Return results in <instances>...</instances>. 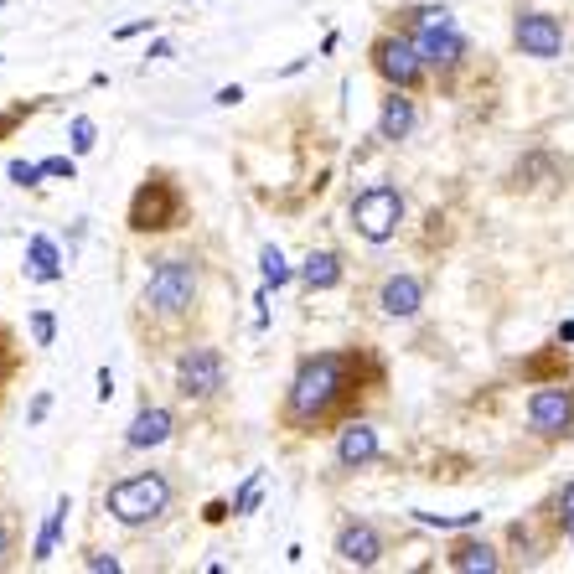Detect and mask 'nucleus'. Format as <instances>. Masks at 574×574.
I'll list each match as a JSON object with an SVG mask.
<instances>
[{"mask_svg":"<svg viewBox=\"0 0 574 574\" xmlns=\"http://www.w3.org/2000/svg\"><path fill=\"white\" fill-rule=\"evenodd\" d=\"M362 399V357L357 352H316L300 357V368L285 388L280 425L290 435H321L337 419H352Z\"/></svg>","mask_w":574,"mask_h":574,"instance_id":"f257e3e1","label":"nucleus"},{"mask_svg":"<svg viewBox=\"0 0 574 574\" xmlns=\"http://www.w3.org/2000/svg\"><path fill=\"white\" fill-rule=\"evenodd\" d=\"M171 507H176V481L166 471H156V466L119 476L114 487L104 492V512H109L119 528H130V533L161 528L171 518Z\"/></svg>","mask_w":574,"mask_h":574,"instance_id":"f03ea898","label":"nucleus"},{"mask_svg":"<svg viewBox=\"0 0 574 574\" xmlns=\"http://www.w3.org/2000/svg\"><path fill=\"white\" fill-rule=\"evenodd\" d=\"M140 306L161 326H181L202 306V259L197 254H161L156 269H150V280H145Z\"/></svg>","mask_w":574,"mask_h":574,"instance_id":"7ed1b4c3","label":"nucleus"},{"mask_svg":"<svg viewBox=\"0 0 574 574\" xmlns=\"http://www.w3.org/2000/svg\"><path fill=\"white\" fill-rule=\"evenodd\" d=\"M404 32L419 42V57H425V68H430L435 78H450V73L466 63V52H471L461 21L450 16L445 6H419V11H409Z\"/></svg>","mask_w":574,"mask_h":574,"instance_id":"20e7f679","label":"nucleus"},{"mask_svg":"<svg viewBox=\"0 0 574 574\" xmlns=\"http://www.w3.org/2000/svg\"><path fill=\"white\" fill-rule=\"evenodd\" d=\"M352 218V233L368 238V244H388V238H399L404 228V192L394 181H373V187H362L347 207Z\"/></svg>","mask_w":574,"mask_h":574,"instance_id":"39448f33","label":"nucleus"},{"mask_svg":"<svg viewBox=\"0 0 574 574\" xmlns=\"http://www.w3.org/2000/svg\"><path fill=\"white\" fill-rule=\"evenodd\" d=\"M223 388H228V362L218 347H207V342L181 347V357H176V394L181 399L213 404V399H223Z\"/></svg>","mask_w":574,"mask_h":574,"instance_id":"423d86ee","label":"nucleus"},{"mask_svg":"<svg viewBox=\"0 0 574 574\" xmlns=\"http://www.w3.org/2000/svg\"><path fill=\"white\" fill-rule=\"evenodd\" d=\"M181 213H187V202H181V187L171 176H145V187L135 192L130 202V233H166L181 223Z\"/></svg>","mask_w":574,"mask_h":574,"instance_id":"0eeeda50","label":"nucleus"},{"mask_svg":"<svg viewBox=\"0 0 574 574\" xmlns=\"http://www.w3.org/2000/svg\"><path fill=\"white\" fill-rule=\"evenodd\" d=\"M373 73L388 83V88H419V78H425V57H419V42L409 32H383L373 42Z\"/></svg>","mask_w":574,"mask_h":574,"instance_id":"6e6552de","label":"nucleus"},{"mask_svg":"<svg viewBox=\"0 0 574 574\" xmlns=\"http://www.w3.org/2000/svg\"><path fill=\"white\" fill-rule=\"evenodd\" d=\"M528 430L538 440H569L574 435V388L569 383H538L528 394Z\"/></svg>","mask_w":574,"mask_h":574,"instance_id":"1a4fd4ad","label":"nucleus"},{"mask_svg":"<svg viewBox=\"0 0 574 574\" xmlns=\"http://www.w3.org/2000/svg\"><path fill=\"white\" fill-rule=\"evenodd\" d=\"M512 47L523 57H538V63H554L564 52V21L549 11H518L512 16Z\"/></svg>","mask_w":574,"mask_h":574,"instance_id":"9d476101","label":"nucleus"},{"mask_svg":"<svg viewBox=\"0 0 574 574\" xmlns=\"http://www.w3.org/2000/svg\"><path fill=\"white\" fill-rule=\"evenodd\" d=\"M331 554H337V564H347V569H373V564H383L388 543L368 518H347L337 528V538H331Z\"/></svg>","mask_w":574,"mask_h":574,"instance_id":"9b49d317","label":"nucleus"},{"mask_svg":"<svg viewBox=\"0 0 574 574\" xmlns=\"http://www.w3.org/2000/svg\"><path fill=\"white\" fill-rule=\"evenodd\" d=\"M378 430L368 425V419H342V430H337V445H331V466H337L342 476H352V471H362V466H373L378 461Z\"/></svg>","mask_w":574,"mask_h":574,"instance_id":"f8f14e48","label":"nucleus"},{"mask_svg":"<svg viewBox=\"0 0 574 574\" xmlns=\"http://www.w3.org/2000/svg\"><path fill=\"white\" fill-rule=\"evenodd\" d=\"M171 435H176V414H171L166 404H140L135 419L125 425V445H130V450H156V445H166Z\"/></svg>","mask_w":574,"mask_h":574,"instance_id":"ddd939ff","label":"nucleus"},{"mask_svg":"<svg viewBox=\"0 0 574 574\" xmlns=\"http://www.w3.org/2000/svg\"><path fill=\"white\" fill-rule=\"evenodd\" d=\"M414 125H419V109L409 99V88H388L383 104H378V140L383 145H399V140L414 135Z\"/></svg>","mask_w":574,"mask_h":574,"instance_id":"4468645a","label":"nucleus"},{"mask_svg":"<svg viewBox=\"0 0 574 574\" xmlns=\"http://www.w3.org/2000/svg\"><path fill=\"white\" fill-rule=\"evenodd\" d=\"M21 275H26V285H57V280H68L63 249H57L47 233H32V238H26V264H21Z\"/></svg>","mask_w":574,"mask_h":574,"instance_id":"2eb2a0df","label":"nucleus"},{"mask_svg":"<svg viewBox=\"0 0 574 574\" xmlns=\"http://www.w3.org/2000/svg\"><path fill=\"white\" fill-rule=\"evenodd\" d=\"M419 306H425V280L419 275H388L378 290V311L394 316V321H414Z\"/></svg>","mask_w":574,"mask_h":574,"instance_id":"dca6fc26","label":"nucleus"},{"mask_svg":"<svg viewBox=\"0 0 574 574\" xmlns=\"http://www.w3.org/2000/svg\"><path fill=\"white\" fill-rule=\"evenodd\" d=\"M456 574H497L502 569V554L492 549L487 538H456L450 543V559H445Z\"/></svg>","mask_w":574,"mask_h":574,"instance_id":"f3484780","label":"nucleus"},{"mask_svg":"<svg viewBox=\"0 0 574 574\" xmlns=\"http://www.w3.org/2000/svg\"><path fill=\"white\" fill-rule=\"evenodd\" d=\"M342 275H347V264H342V254H337V249H311V254H306V264H300V285H306L311 295L337 290V285H342Z\"/></svg>","mask_w":574,"mask_h":574,"instance_id":"a211bd4d","label":"nucleus"},{"mask_svg":"<svg viewBox=\"0 0 574 574\" xmlns=\"http://www.w3.org/2000/svg\"><path fill=\"white\" fill-rule=\"evenodd\" d=\"M68 512H73V497H57V502H52L47 523H42V533H37V543H32V564H47V559L57 554V538H63V528H68Z\"/></svg>","mask_w":574,"mask_h":574,"instance_id":"6ab92c4d","label":"nucleus"},{"mask_svg":"<svg viewBox=\"0 0 574 574\" xmlns=\"http://www.w3.org/2000/svg\"><path fill=\"white\" fill-rule=\"evenodd\" d=\"M259 275H264V285H269V290H285V285H290L295 269L285 264L280 244H264V249H259Z\"/></svg>","mask_w":574,"mask_h":574,"instance_id":"aec40b11","label":"nucleus"},{"mask_svg":"<svg viewBox=\"0 0 574 574\" xmlns=\"http://www.w3.org/2000/svg\"><path fill=\"white\" fill-rule=\"evenodd\" d=\"M487 512H456V518H440V512H414V523L425 528H445V533H466V528H481Z\"/></svg>","mask_w":574,"mask_h":574,"instance_id":"412c9836","label":"nucleus"},{"mask_svg":"<svg viewBox=\"0 0 574 574\" xmlns=\"http://www.w3.org/2000/svg\"><path fill=\"white\" fill-rule=\"evenodd\" d=\"M259 492H264V471H249L244 487L233 492V518H249V512L259 507Z\"/></svg>","mask_w":574,"mask_h":574,"instance_id":"4be33fe9","label":"nucleus"},{"mask_svg":"<svg viewBox=\"0 0 574 574\" xmlns=\"http://www.w3.org/2000/svg\"><path fill=\"white\" fill-rule=\"evenodd\" d=\"M26 331H32V347H52L57 342V316L47 306H37L32 316H26Z\"/></svg>","mask_w":574,"mask_h":574,"instance_id":"5701e85b","label":"nucleus"},{"mask_svg":"<svg viewBox=\"0 0 574 574\" xmlns=\"http://www.w3.org/2000/svg\"><path fill=\"white\" fill-rule=\"evenodd\" d=\"M94 135H99V130H94V119H88V114H73V125H68V140H73V156H88V150L99 145Z\"/></svg>","mask_w":574,"mask_h":574,"instance_id":"b1692460","label":"nucleus"},{"mask_svg":"<svg viewBox=\"0 0 574 574\" xmlns=\"http://www.w3.org/2000/svg\"><path fill=\"white\" fill-rule=\"evenodd\" d=\"M6 176L16 181V187H42V176H47V171H42V161H11Z\"/></svg>","mask_w":574,"mask_h":574,"instance_id":"393cba45","label":"nucleus"},{"mask_svg":"<svg viewBox=\"0 0 574 574\" xmlns=\"http://www.w3.org/2000/svg\"><path fill=\"white\" fill-rule=\"evenodd\" d=\"M21 554V543H16V523L11 518H0V569H11Z\"/></svg>","mask_w":574,"mask_h":574,"instance_id":"a878e982","label":"nucleus"},{"mask_svg":"<svg viewBox=\"0 0 574 574\" xmlns=\"http://www.w3.org/2000/svg\"><path fill=\"white\" fill-rule=\"evenodd\" d=\"M11 373H16V352H11V331L0 326V394H6V383H11Z\"/></svg>","mask_w":574,"mask_h":574,"instance_id":"bb28decb","label":"nucleus"},{"mask_svg":"<svg viewBox=\"0 0 574 574\" xmlns=\"http://www.w3.org/2000/svg\"><path fill=\"white\" fill-rule=\"evenodd\" d=\"M83 569H94V574H119L125 564H119L114 554H104V549H88V554H83Z\"/></svg>","mask_w":574,"mask_h":574,"instance_id":"cd10ccee","label":"nucleus"},{"mask_svg":"<svg viewBox=\"0 0 574 574\" xmlns=\"http://www.w3.org/2000/svg\"><path fill=\"white\" fill-rule=\"evenodd\" d=\"M549 507H554V518H559V523H569V518H574V481H564V487L554 492V502H549Z\"/></svg>","mask_w":574,"mask_h":574,"instance_id":"c85d7f7f","label":"nucleus"},{"mask_svg":"<svg viewBox=\"0 0 574 574\" xmlns=\"http://www.w3.org/2000/svg\"><path fill=\"white\" fill-rule=\"evenodd\" d=\"M42 171H47V176L73 181V176H78V161H73V156H47V161H42Z\"/></svg>","mask_w":574,"mask_h":574,"instance_id":"c756f323","label":"nucleus"},{"mask_svg":"<svg viewBox=\"0 0 574 574\" xmlns=\"http://www.w3.org/2000/svg\"><path fill=\"white\" fill-rule=\"evenodd\" d=\"M145 32H156V16H140V21H130V26H119L114 42H125V37H145Z\"/></svg>","mask_w":574,"mask_h":574,"instance_id":"7c9ffc66","label":"nucleus"},{"mask_svg":"<svg viewBox=\"0 0 574 574\" xmlns=\"http://www.w3.org/2000/svg\"><path fill=\"white\" fill-rule=\"evenodd\" d=\"M47 414H52V394H37V399H32V409H26V419H32V425H42Z\"/></svg>","mask_w":574,"mask_h":574,"instance_id":"2f4dec72","label":"nucleus"},{"mask_svg":"<svg viewBox=\"0 0 574 574\" xmlns=\"http://www.w3.org/2000/svg\"><path fill=\"white\" fill-rule=\"evenodd\" d=\"M238 99H244V88H238V83H228V88H218V94H213V104H218V109H233Z\"/></svg>","mask_w":574,"mask_h":574,"instance_id":"473e14b6","label":"nucleus"},{"mask_svg":"<svg viewBox=\"0 0 574 574\" xmlns=\"http://www.w3.org/2000/svg\"><path fill=\"white\" fill-rule=\"evenodd\" d=\"M109 399H114V373L99 368V404H109Z\"/></svg>","mask_w":574,"mask_h":574,"instance_id":"72a5a7b5","label":"nucleus"},{"mask_svg":"<svg viewBox=\"0 0 574 574\" xmlns=\"http://www.w3.org/2000/svg\"><path fill=\"white\" fill-rule=\"evenodd\" d=\"M145 57H150V63H161V57H171V42H150Z\"/></svg>","mask_w":574,"mask_h":574,"instance_id":"f704fd0d","label":"nucleus"},{"mask_svg":"<svg viewBox=\"0 0 574 574\" xmlns=\"http://www.w3.org/2000/svg\"><path fill=\"white\" fill-rule=\"evenodd\" d=\"M574 342V321H559V347H569Z\"/></svg>","mask_w":574,"mask_h":574,"instance_id":"c9c22d12","label":"nucleus"},{"mask_svg":"<svg viewBox=\"0 0 574 574\" xmlns=\"http://www.w3.org/2000/svg\"><path fill=\"white\" fill-rule=\"evenodd\" d=\"M569 549H574V518H569Z\"/></svg>","mask_w":574,"mask_h":574,"instance_id":"e433bc0d","label":"nucleus"}]
</instances>
